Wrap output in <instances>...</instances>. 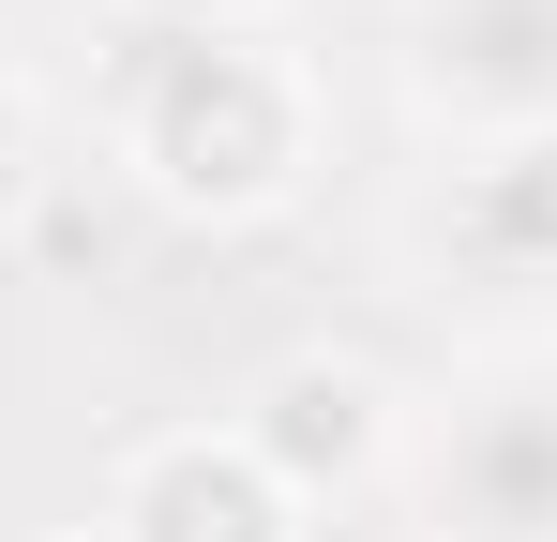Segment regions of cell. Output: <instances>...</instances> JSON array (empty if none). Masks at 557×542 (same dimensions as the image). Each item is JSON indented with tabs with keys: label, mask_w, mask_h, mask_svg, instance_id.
Instances as JSON below:
<instances>
[{
	"label": "cell",
	"mask_w": 557,
	"mask_h": 542,
	"mask_svg": "<svg viewBox=\"0 0 557 542\" xmlns=\"http://www.w3.org/2000/svg\"><path fill=\"white\" fill-rule=\"evenodd\" d=\"M121 151L182 211H272L301 181V76L242 15H196V30L136 15L121 30Z\"/></svg>",
	"instance_id": "obj_1"
},
{
	"label": "cell",
	"mask_w": 557,
	"mask_h": 542,
	"mask_svg": "<svg viewBox=\"0 0 557 542\" xmlns=\"http://www.w3.org/2000/svg\"><path fill=\"white\" fill-rule=\"evenodd\" d=\"M422 242H437V271L497 286V301H557V136H482L437 181Z\"/></svg>",
	"instance_id": "obj_4"
},
{
	"label": "cell",
	"mask_w": 557,
	"mask_h": 542,
	"mask_svg": "<svg viewBox=\"0 0 557 542\" xmlns=\"http://www.w3.org/2000/svg\"><path fill=\"white\" fill-rule=\"evenodd\" d=\"M106 542H301V497H286L242 438H166L121 482Z\"/></svg>",
	"instance_id": "obj_5"
},
{
	"label": "cell",
	"mask_w": 557,
	"mask_h": 542,
	"mask_svg": "<svg viewBox=\"0 0 557 542\" xmlns=\"http://www.w3.org/2000/svg\"><path fill=\"white\" fill-rule=\"evenodd\" d=\"M407 90L467 136H557V0H422Z\"/></svg>",
	"instance_id": "obj_2"
},
{
	"label": "cell",
	"mask_w": 557,
	"mask_h": 542,
	"mask_svg": "<svg viewBox=\"0 0 557 542\" xmlns=\"http://www.w3.org/2000/svg\"><path fill=\"white\" fill-rule=\"evenodd\" d=\"M422 482H437L453 542H557V377L467 392L437 422V452H422Z\"/></svg>",
	"instance_id": "obj_3"
},
{
	"label": "cell",
	"mask_w": 557,
	"mask_h": 542,
	"mask_svg": "<svg viewBox=\"0 0 557 542\" xmlns=\"http://www.w3.org/2000/svg\"><path fill=\"white\" fill-rule=\"evenodd\" d=\"M242 452L272 467L286 497L347 482V467L376 452V377H347V361H286L272 392H257V422H242Z\"/></svg>",
	"instance_id": "obj_6"
},
{
	"label": "cell",
	"mask_w": 557,
	"mask_h": 542,
	"mask_svg": "<svg viewBox=\"0 0 557 542\" xmlns=\"http://www.w3.org/2000/svg\"><path fill=\"white\" fill-rule=\"evenodd\" d=\"M15 151H30V106H15V76H0V181H15Z\"/></svg>",
	"instance_id": "obj_7"
},
{
	"label": "cell",
	"mask_w": 557,
	"mask_h": 542,
	"mask_svg": "<svg viewBox=\"0 0 557 542\" xmlns=\"http://www.w3.org/2000/svg\"><path fill=\"white\" fill-rule=\"evenodd\" d=\"M136 15H166V30H196V15H211V0H136Z\"/></svg>",
	"instance_id": "obj_8"
}]
</instances>
